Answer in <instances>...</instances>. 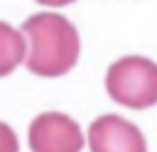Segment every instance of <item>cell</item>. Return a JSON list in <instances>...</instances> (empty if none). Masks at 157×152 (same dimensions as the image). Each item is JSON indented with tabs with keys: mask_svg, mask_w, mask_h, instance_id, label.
Masks as SVG:
<instances>
[{
	"mask_svg": "<svg viewBox=\"0 0 157 152\" xmlns=\"http://www.w3.org/2000/svg\"><path fill=\"white\" fill-rule=\"evenodd\" d=\"M0 152H20L17 135L7 123H0Z\"/></svg>",
	"mask_w": 157,
	"mask_h": 152,
	"instance_id": "8992f818",
	"label": "cell"
},
{
	"mask_svg": "<svg viewBox=\"0 0 157 152\" xmlns=\"http://www.w3.org/2000/svg\"><path fill=\"white\" fill-rule=\"evenodd\" d=\"M34 2L49 5V7H64V5H71V2H76V0H34Z\"/></svg>",
	"mask_w": 157,
	"mask_h": 152,
	"instance_id": "52a82bcc",
	"label": "cell"
},
{
	"mask_svg": "<svg viewBox=\"0 0 157 152\" xmlns=\"http://www.w3.org/2000/svg\"><path fill=\"white\" fill-rule=\"evenodd\" d=\"M27 56V39L12 29L7 22H0V78L12 74Z\"/></svg>",
	"mask_w": 157,
	"mask_h": 152,
	"instance_id": "5b68a950",
	"label": "cell"
},
{
	"mask_svg": "<svg viewBox=\"0 0 157 152\" xmlns=\"http://www.w3.org/2000/svg\"><path fill=\"white\" fill-rule=\"evenodd\" d=\"M91 152H147L145 135L130 120L108 113L91 123L88 127Z\"/></svg>",
	"mask_w": 157,
	"mask_h": 152,
	"instance_id": "277c9868",
	"label": "cell"
},
{
	"mask_svg": "<svg viewBox=\"0 0 157 152\" xmlns=\"http://www.w3.org/2000/svg\"><path fill=\"white\" fill-rule=\"evenodd\" d=\"M108 96L125 108L157 105V64L145 56H123L108 66L105 74Z\"/></svg>",
	"mask_w": 157,
	"mask_h": 152,
	"instance_id": "7a4b0ae2",
	"label": "cell"
},
{
	"mask_svg": "<svg viewBox=\"0 0 157 152\" xmlns=\"http://www.w3.org/2000/svg\"><path fill=\"white\" fill-rule=\"evenodd\" d=\"M22 34L29 42L25 66L44 78L69 74L81 51L76 27L56 12H37L22 22Z\"/></svg>",
	"mask_w": 157,
	"mask_h": 152,
	"instance_id": "6da1fadb",
	"label": "cell"
},
{
	"mask_svg": "<svg viewBox=\"0 0 157 152\" xmlns=\"http://www.w3.org/2000/svg\"><path fill=\"white\" fill-rule=\"evenodd\" d=\"M27 142L32 152H81L83 132L74 118L49 110L39 113L32 120L27 130Z\"/></svg>",
	"mask_w": 157,
	"mask_h": 152,
	"instance_id": "3957f363",
	"label": "cell"
}]
</instances>
